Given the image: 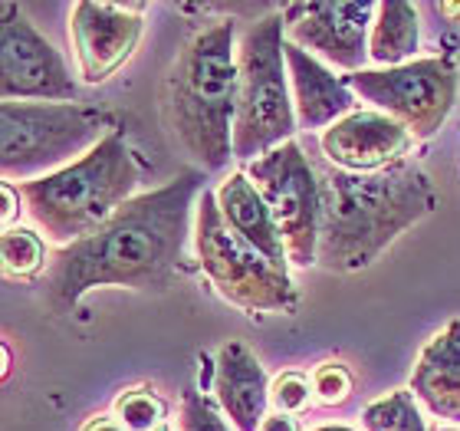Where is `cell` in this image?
Segmentation results:
<instances>
[{"mask_svg": "<svg viewBox=\"0 0 460 431\" xmlns=\"http://www.w3.org/2000/svg\"><path fill=\"white\" fill-rule=\"evenodd\" d=\"M316 431H355V428H345V425H323V428Z\"/></svg>", "mask_w": 460, "mask_h": 431, "instance_id": "cell-29", "label": "cell"}, {"mask_svg": "<svg viewBox=\"0 0 460 431\" xmlns=\"http://www.w3.org/2000/svg\"><path fill=\"white\" fill-rule=\"evenodd\" d=\"M217 208H221L227 228L243 238L253 250H260L273 267L287 270L289 254L283 244V234L277 228V218L267 208L257 184L250 182L247 172H230L217 188Z\"/></svg>", "mask_w": 460, "mask_h": 431, "instance_id": "cell-16", "label": "cell"}, {"mask_svg": "<svg viewBox=\"0 0 460 431\" xmlns=\"http://www.w3.org/2000/svg\"><path fill=\"white\" fill-rule=\"evenodd\" d=\"M201 192V172L184 168L155 192L122 204L89 238L59 247L47 270L49 303L66 313L99 287H128L162 293L181 270L191 204Z\"/></svg>", "mask_w": 460, "mask_h": 431, "instance_id": "cell-1", "label": "cell"}, {"mask_svg": "<svg viewBox=\"0 0 460 431\" xmlns=\"http://www.w3.org/2000/svg\"><path fill=\"white\" fill-rule=\"evenodd\" d=\"M4 218H0V224H4V230L13 228V218L20 214V192H17V184L13 182H4Z\"/></svg>", "mask_w": 460, "mask_h": 431, "instance_id": "cell-25", "label": "cell"}, {"mask_svg": "<svg viewBox=\"0 0 460 431\" xmlns=\"http://www.w3.org/2000/svg\"><path fill=\"white\" fill-rule=\"evenodd\" d=\"M0 257H4V274L13 280L33 277L47 267V244L37 230L10 228L0 238Z\"/></svg>", "mask_w": 460, "mask_h": 431, "instance_id": "cell-19", "label": "cell"}, {"mask_svg": "<svg viewBox=\"0 0 460 431\" xmlns=\"http://www.w3.org/2000/svg\"><path fill=\"white\" fill-rule=\"evenodd\" d=\"M345 83L378 112L402 122L414 139H431L457 103V69L447 57L411 59L388 69H362Z\"/></svg>", "mask_w": 460, "mask_h": 431, "instance_id": "cell-9", "label": "cell"}, {"mask_svg": "<svg viewBox=\"0 0 460 431\" xmlns=\"http://www.w3.org/2000/svg\"><path fill=\"white\" fill-rule=\"evenodd\" d=\"M83 431H125V428L119 418H89V422L83 425Z\"/></svg>", "mask_w": 460, "mask_h": 431, "instance_id": "cell-27", "label": "cell"}, {"mask_svg": "<svg viewBox=\"0 0 460 431\" xmlns=\"http://www.w3.org/2000/svg\"><path fill=\"white\" fill-rule=\"evenodd\" d=\"M142 4H96L79 0L69 13V40L76 49L79 73L89 86H99L125 67L142 40Z\"/></svg>", "mask_w": 460, "mask_h": 431, "instance_id": "cell-12", "label": "cell"}, {"mask_svg": "<svg viewBox=\"0 0 460 431\" xmlns=\"http://www.w3.org/2000/svg\"><path fill=\"white\" fill-rule=\"evenodd\" d=\"M313 399L319 405H342L352 395V373L342 363H323L313 369Z\"/></svg>", "mask_w": 460, "mask_h": 431, "instance_id": "cell-22", "label": "cell"}, {"mask_svg": "<svg viewBox=\"0 0 460 431\" xmlns=\"http://www.w3.org/2000/svg\"><path fill=\"white\" fill-rule=\"evenodd\" d=\"M421 43V23H418V10L404 0H385L378 4L372 23V37H368V57L378 67H402Z\"/></svg>", "mask_w": 460, "mask_h": 431, "instance_id": "cell-18", "label": "cell"}, {"mask_svg": "<svg viewBox=\"0 0 460 431\" xmlns=\"http://www.w3.org/2000/svg\"><path fill=\"white\" fill-rule=\"evenodd\" d=\"M319 145L326 162H332L336 168L368 175L404 162L414 145V135L378 109H355L336 125H329Z\"/></svg>", "mask_w": 460, "mask_h": 431, "instance_id": "cell-13", "label": "cell"}, {"mask_svg": "<svg viewBox=\"0 0 460 431\" xmlns=\"http://www.w3.org/2000/svg\"><path fill=\"white\" fill-rule=\"evenodd\" d=\"M181 431H230L211 399L201 392H184L181 402Z\"/></svg>", "mask_w": 460, "mask_h": 431, "instance_id": "cell-24", "label": "cell"}, {"mask_svg": "<svg viewBox=\"0 0 460 431\" xmlns=\"http://www.w3.org/2000/svg\"><path fill=\"white\" fill-rule=\"evenodd\" d=\"M135 184L138 168L132 148L125 145L122 132H109L79 162L40 175L33 182H20L17 192L30 220L49 240L69 247L96 234L122 204L132 202Z\"/></svg>", "mask_w": 460, "mask_h": 431, "instance_id": "cell-4", "label": "cell"}, {"mask_svg": "<svg viewBox=\"0 0 460 431\" xmlns=\"http://www.w3.org/2000/svg\"><path fill=\"white\" fill-rule=\"evenodd\" d=\"M250 182L257 184L287 244L289 264H319V228H323V188L316 165L299 142H287L250 162Z\"/></svg>", "mask_w": 460, "mask_h": 431, "instance_id": "cell-8", "label": "cell"}, {"mask_svg": "<svg viewBox=\"0 0 460 431\" xmlns=\"http://www.w3.org/2000/svg\"><path fill=\"white\" fill-rule=\"evenodd\" d=\"M164 402L152 389H132L115 399V418L125 431H155L164 425Z\"/></svg>", "mask_w": 460, "mask_h": 431, "instance_id": "cell-21", "label": "cell"}, {"mask_svg": "<svg viewBox=\"0 0 460 431\" xmlns=\"http://www.w3.org/2000/svg\"><path fill=\"white\" fill-rule=\"evenodd\" d=\"M237 93V27L234 20H217L184 43L164 86L174 139L204 168H224L234 155Z\"/></svg>", "mask_w": 460, "mask_h": 431, "instance_id": "cell-3", "label": "cell"}, {"mask_svg": "<svg viewBox=\"0 0 460 431\" xmlns=\"http://www.w3.org/2000/svg\"><path fill=\"white\" fill-rule=\"evenodd\" d=\"M378 4H289L283 10L287 40L306 53H319L332 67L362 73L368 57V27L375 23Z\"/></svg>", "mask_w": 460, "mask_h": 431, "instance_id": "cell-11", "label": "cell"}, {"mask_svg": "<svg viewBox=\"0 0 460 431\" xmlns=\"http://www.w3.org/2000/svg\"><path fill=\"white\" fill-rule=\"evenodd\" d=\"M214 395H217L224 415L237 425V431H260L267 418L270 382L260 359L237 339H230L217 349Z\"/></svg>", "mask_w": 460, "mask_h": 431, "instance_id": "cell-14", "label": "cell"}, {"mask_svg": "<svg viewBox=\"0 0 460 431\" xmlns=\"http://www.w3.org/2000/svg\"><path fill=\"white\" fill-rule=\"evenodd\" d=\"M414 399L438 418L460 422V319L431 336L411 373Z\"/></svg>", "mask_w": 460, "mask_h": 431, "instance_id": "cell-17", "label": "cell"}, {"mask_svg": "<svg viewBox=\"0 0 460 431\" xmlns=\"http://www.w3.org/2000/svg\"><path fill=\"white\" fill-rule=\"evenodd\" d=\"M194 254L204 277L227 300L230 307L247 313H293L296 310V287L287 270L273 267L260 250L227 228L217 194L204 192L198 198L194 218Z\"/></svg>", "mask_w": 460, "mask_h": 431, "instance_id": "cell-7", "label": "cell"}, {"mask_svg": "<svg viewBox=\"0 0 460 431\" xmlns=\"http://www.w3.org/2000/svg\"><path fill=\"white\" fill-rule=\"evenodd\" d=\"M0 96L4 103H73L76 79L53 43L20 13L17 4L0 7Z\"/></svg>", "mask_w": 460, "mask_h": 431, "instance_id": "cell-10", "label": "cell"}, {"mask_svg": "<svg viewBox=\"0 0 460 431\" xmlns=\"http://www.w3.org/2000/svg\"><path fill=\"white\" fill-rule=\"evenodd\" d=\"M441 13H447V17H454L460 23V4H441Z\"/></svg>", "mask_w": 460, "mask_h": 431, "instance_id": "cell-28", "label": "cell"}, {"mask_svg": "<svg viewBox=\"0 0 460 431\" xmlns=\"http://www.w3.org/2000/svg\"><path fill=\"white\" fill-rule=\"evenodd\" d=\"M109 122L112 119L106 112L79 103H4L0 106L4 178L33 182V175H49V168L63 162H79L106 139Z\"/></svg>", "mask_w": 460, "mask_h": 431, "instance_id": "cell-6", "label": "cell"}, {"mask_svg": "<svg viewBox=\"0 0 460 431\" xmlns=\"http://www.w3.org/2000/svg\"><path fill=\"white\" fill-rule=\"evenodd\" d=\"M313 399V382L299 373H283L270 385V405L279 415H299Z\"/></svg>", "mask_w": 460, "mask_h": 431, "instance_id": "cell-23", "label": "cell"}, {"mask_svg": "<svg viewBox=\"0 0 460 431\" xmlns=\"http://www.w3.org/2000/svg\"><path fill=\"white\" fill-rule=\"evenodd\" d=\"M438 431H460V428H438Z\"/></svg>", "mask_w": 460, "mask_h": 431, "instance_id": "cell-31", "label": "cell"}, {"mask_svg": "<svg viewBox=\"0 0 460 431\" xmlns=\"http://www.w3.org/2000/svg\"><path fill=\"white\" fill-rule=\"evenodd\" d=\"M362 425L365 431H428L414 392H404V389L368 405L362 412Z\"/></svg>", "mask_w": 460, "mask_h": 431, "instance_id": "cell-20", "label": "cell"}, {"mask_svg": "<svg viewBox=\"0 0 460 431\" xmlns=\"http://www.w3.org/2000/svg\"><path fill=\"white\" fill-rule=\"evenodd\" d=\"M155 431H172V428H168V425H162V428H155Z\"/></svg>", "mask_w": 460, "mask_h": 431, "instance_id": "cell-30", "label": "cell"}, {"mask_svg": "<svg viewBox=\"0 0 460 431\" xmlns=\"http://www.w3.org/2000/svg\"><path fill=\"white\" fill-rule=\"evenodd\" d=\"M287 53L289 83H293V103H296V119L303 129H323L336 125L349 112H355V93L345 79L332 76L313 53L289 43L283 47Z\"/></svg>", "mask_w": 460, "mask_h": 431, "instance_id": "cell-15", "label": "cell"}, {"mask_svg": "<svg viewBox=\"0 0 460 431\" xmlns=\"http://www.w3.org/2000/svg\"><path fill=\"white\" fill-rule=\"evenodd\" d=\"M287 23L283 13L253 20L237 43L240 93L234 115V158H263L279 145L293 142L296 103L289 99Z\"/></svg>", "mask_w": 460, "mask_h": 431, "instance_id": "cell-5", "label": "cell"}, {"mask_svg": "<svg viewBox=\"0 0 460 431\" xmlns=\"http://www.w3.org/2000/svg\"><path fill=\"white\" fill-rule=\"evenodd\" d=\"M260 431H299V428H296V418H293V415L273 412V415H267V418H263Z\"/></svg>", "mask_w": 460, "mask_h": 431, "instance_id": "cell-26", "label": "cell"}, {"mask_svg": "<svg viewBox=\"0 0 460 431\" xmlns=\"http://www.w3.org/2000/svg\"><path fill=\"white\" fill-rule=\"evenodd\" d=\"M316 175L323 188L319 264L326 270H362L375 264L434 208L431 178L408 158L368 175L323 162Z\"/></svg>", "mask_w": 460, "mask_h": 431, "instance_id": "cell-2", "label": "cell"}]
</instances>
